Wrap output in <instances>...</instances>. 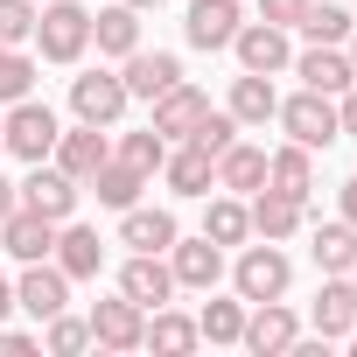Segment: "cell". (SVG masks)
I'll use <instances>...</instances> for the list:
<instances>
[{
	"instance_id": "e0dca14e",
	"label": "cell",
	"mask_w": 357,
	"mask_h": 357,
	"mask_svg": "<svg viewBox=\"0 0 357 357\" xmlns=\"http://www.w3.org/2000/svg\"><path fill=\"white\" fill-rule=\"evenodd\" d=\"M50 259L70 273V287H77V280H98V266H105V238H98L91 225L63 218V225H56V245H50Z\"/></svg>"
},
{
	"instance_id": "ab89813d",
	"label": "cell",
	"mask_w": 357,
	"mask_h": 357,
	"mask_svg": "<svg viewBox=\"0 0 357 357\" xmlns=\"http://www.w3.org/2000/svg\"><path fill=\"white\" fill-rule=\"evenodd\" d=\"M43 350V329L29 336V329H8V322H0V357H36Z\"/></svg>"
},
{
	"instance_id": "7c38bea8",
	"label": "cell",
	"mask_w": 357,
	"mask_h": 357,
	"mask_svg": "<svg viewBox=\"0 0 357 357\" xmlns=\"http://www.w3.org/2000/svg\"><path fill=\"white\" fill-rule=\"evenodd\" d=\"M91 343L98 350H140V336H147V308L140 301H126V294H112V301H91Z\"/></svg>"
},
{
	"instance_id": "7bdbcfd3",
	"label": "cell",
	"mask_w": 357,
	"mask_h": 357,
	"mask_svg": "<svg viewBox=\"0 0 357 357\" xmlns=\"http://www.w3.org/2000/svg\"><path fill=\"white\" fill-rule=\"evenodd\" d=\"M15 204H22V190H15V183H8V175H0V218H8V211H15Z\"/></svg>"
},
{
	"instance_id": "f35d334b",
	"label": "cell",
	"mask_w": 357,
	"mask_h": 357,
	"mask_svg": "<svg viewBox=\"0 0 357 357\" xmlns=\"http://www.w3.org/2000/svg\"><path fill=\"white\" fill-rule=\"evenodd\" d=\"M301 15H308V0H259V22H273V29H287V36H294Z\"/></svg>"
},
{
	"instance_id": "4316f807",
	"label": "cell",
	"mask_w": 357,
	"mask_h": 357,
	"mask_svg": "<svg viewBox=\"0 0 357 357\" xmlns=\"http://www.w3.org/2000/svg\"><path fill=\"white\" fill-rule=\"evenodd\" d=\"M225 112H231L238 126H266V119L280 112V91H273V77H259V70H238V77H231V98H225Z\"/></svg>"
},
{
	"instance_id": "52a82bcc",
	"label": "cell",
	"mask_w": 357,
	"mask_h": 357,
	"mask_svg": "<svg viewBox=\"0 0 357 357\" xmlns=\"http://www.w3.org/2000/svg\"><path fill=\"white\" fill-rule=\"evenodd\" d=\"M15 190H22V204H29V211H43L50 225L77 218V197H84V183H70L56 161H29V183H15Z\"/></svg>"
},
{
	"instance_id": "f1b7e54d",
	"label": "cell",
	"mask_w": 357,
	"mask_h": 357,
	"mask_svg": "<svg viewBox=\"0 0 357 357\" xmlns=\"http://www.w3.org/2000/svg\"><path fill=\"white\" fill-rule=\"evenodd\" d=\"M266 183V147H252V140H231L225 154H218V190H231V197H252Z\"/></svg>"
},
{
	"instance_id": "277c9868",
	"label": "cell",
	"mask_w": 357,
	"mask_h": 357,
	"mask_svg": "<svg viewBox=\"0 0 357 357\" xmlns=\"http://www.w3.org/2000/svg\"><path fill=\"white\" fill-rule=\"evenodd\" d=\"M0 133H8V154L15 161H50V147H56V133H63V119L29 91V98H15L8 105V119H0Z\"/></svg>"
},
{
	"instance_id": "2e32d148",
	"label": "cell",
	"mask_w": 357,
	"mask_h": 357,
	"mask_svg": "<svg viewBox=\"0 0 357 357\" xmlns=\"http://www.w3.org/2000/svg\"><path fill=\"white\" fill-rule=\"evenodd\" d=\"M287 70H294L308 91H329V98L357 84V70H350V50H343V43H308V50H301Z\"/></svg>"
},
{
	"instance_id": "5b68a950",
	"label": "cell",
	"mask_w": 357,
	"mask_h": 357,
	"mask_svg": "<svg viewBox=\"0 0 357 357\" xmlns=\"http://www.w3.org/2000/svg\"><path fill=\"white\" fill-rule=\"evenodd\" d=\"M126 105H133V98H126V77H119V70H84V77H70V119L112 133Z\"/></svg>"
},
{
	"instance_id": "836d02e7",
	"label": "cell",
	"mask_w": 357,
	"mask_h": 357,
	"mask_svg": "<svg viewBox=\"0 0 357 357\" xmlns=\"http://www.w3.org/2000/svg\"><path fill=\"white\" fill-rule=\"evenodd\" d=\"M43 350H50V357H77V350H91V322L70 315V308H56V315L43 322Z\"/></svg>"
},
{
	"instance_id": "8fae6325",
	"label": "cell",
	"mask_w": 357,
	"mask_h": 357,
	"mask_svg": "<svg viewBox=\"0 0 357 357\" xmlns=\"http://www.w3.org/2000/svg\"><path fill=\"white\" fill-rule=\"evenodd\" d=\"M50 161L70 175V183H91V175L112 161V140H105V126H84V119H77V126H63V133H56Z\"/></svg>"
},
{
	"instance_id": "7a4b0ae2",
	"label": "cell",
	"mask_w": 357,
	"mask_h": 357,
	"mask_svg": "<svg viewBox=\"0 0 357 357\" xmlns=\"http://www.w3.org/2000/svg\"><path fill=\"white\" fill-rule=\"evenodd\" d=\"M287 287H294V259H287L273 238L238 245V259H231V294H238V301H280Z\"/></svg>"
},
{
	"instance_id": "cb8c5ba5",
	"label": "cell",
	"mask_w": 357,
	"mask_h": 357,
	"mask_svg": "<svg viewBox=\"0 0 357 357\" xmlns=\"http://www.w3.org/2000/svg\"><path fill=\"white\" fill-rule=\"evenodd\" d=\"M308 259H315V273H350V259H357V225H350V218H315V225H308Z\"/></svg>"
},
{
	"instance_id": "74e56055",
	"label": "cell",
	"mask_w": 357,
	"mask_h": 357,
	"mask_svg": "<svg viewBox=\"0 0 357 357\" xmlns=\"http://www.w3.org/2000/svg\"><path fill=\"white\" fill-rule=\"evenodd\" d=\"M238 133H245V126H238L231 112H218V105H211V112H204V126H197L190 140H197V147H211V154H225V147H231Z\"/></svg>"
},
{
	"instance_id": "9c48e42d",
	"label": "cell",
	"mask_w": 357,
	"mask_h": 357,
	"mask_svg": "<svg viewBox=\"0 0 357 357\" xmlns=\"http://www.w3.org/2000/svg\"><path fill=\"white\" fill-rule=\"evenodd\" d=\"M245 218H252V238L287 245V238L308 225V204H301V197H287V190H273V183H259V190L245 197Z\"/></svg>"
},
{
	"instance_id": "7402d4cb",
	"label": "cell",
	"mask_w": 357,
	"mask_h": 357,
	"mask_svg": "<svg viewBox=\"0 0 357 357\" xmlns=\"http://www.w3.org/2000/svg\"><path fill=\"white\" fill-rule=\"evenodd\" d=\"M175 238H183V225H175V211H147V204H126L119 211V245L126 252H168Z\"/></svg>"
},
{
	"instance_id": "d6a6232c",
	"label": "cell",
	"mask_w": 357,
	"mask_h": 357,
	"mask_svg": "<svg viewBox=\"0 0 357 357\" xmlns=\"http://www.w3.org/2000/svg\"><path fill=\"white\" fill-rule=\"evenodd\" d=\"M197 329H204V343H238V336H245V301H238V294H231V301L211 294V301L197 308Z\"/></svg>"
},
{
	"instance_id": "f907efd6",
	"label": "cell",
	"mask_w": 357,
	"mask_h": 357,
	"mask_svg": "<svg viewBox=\"0 0 357 357\" xmlns=\"http://www.w3.org/2000/svg\"><path fill=\"white\" fill-rule=\"evenodd\" d=\"M0 50H8V43H0Z\"/></svg>"
},
{
	"instance_id": "1f68e13d",
	"label": "cell",
	"mask_w": 357,
	"mask_h": 357,
	"mask_svg": "<svg viewBox=\"0 0 357 357\" xmlns=\"http://www.w3.org/2000/svg\"><path fill=\"white\" fill-rule=\"evenodd\" d=\"M350 29H357V15L336 8V0H308V15L294 22V36H308V43H350Z\"/></svg>"
},
{
	"instance_id": "d4e9b609",
	"label": "cell",
	"mask_w": 357,
	"mask_h": 357,
	"mask_svg": "<svg viewBox=\"0 0 357 357\" xmlns=\"http://www.w3.org/2000/svg\"><path fill=\"white\" fill-rule=\"evenodd\" d=\"M204 343V329H197V315H183V308H147V336H140V350H161V357H190Z\"/></svg>"
},
{
	"instance_id": "d6986e66",
	"label": "cell",
	"mask_w": 357,
	"mask_h": 357,
	"mask_svg": "<svg viewBox=\"0 0 357 357\" xmlns=\"http://www.w3.org/2000/svg\"><path fill=\"white\" fill-rule=\"evenodd\" d=\"M204 112H211V91H197V84L183 77V84H168V91L154 98V133H161V140H190V133L204 126Z\"/></svg>"
},
{
	"instance_id": "f6af8a7d",
	"label": "cell",
	"mask_w": 357,
	"mask_h": 357,
	"mask_svg": "<svg viewBox=\"0 0 357 357\" xmlns=\"http://www.w3.org/2000/svg\"><path fill=\"white\" fill-rule=\"evenodd\" d=\"M126 8H140V15H154V8H161V0H126Z\"/></svg>"
},
{
	"instance_id": "484cf974",
	"label": "cell",
	"mask_w": 357,
	"mask_h": 357,
	"mask_svg": "<svg viewBox=\"0 0 357 357\" xmlns=\"http://www.w3.org/2000/svg\"><path fill=\"white\" fill-rule=\"evenodd\" d=\"M91 43H98V56H133L140 50V8H126V0H112V8H98L91 15Z\"/></svg>"
},
{
	"instance_id": "8d00e7d4",
	"label": "cell",
	"mask_w": 357,
	"mask_h": 357,
	"mask_svg": "<svg viewBox=\"0 0 357 357\" xmlns=\"http://www.w3.org/2000/svg\"><path fill=\"white\" fill-rule=\"evenodd\" d=\"M36 8H43V0H0V43H8V50H22L36 36Z\"/></svg>"
},
{
	"instance_id": "e575fe53",
	"label": "cell",
	"mask_w": 357,
	"mask_h": 357,
	"mask_svg": "<svg viewBox=\"0 0 357 357\" xmlns=\"http://www.w3.org/2000/svg\"><path fill=\"white\" fill-rule=\"evenodd\" d=\"M36 77H43V56H29V50H0V105L29 98Z\"/></svg>"
},
{
	"instance_id": "681fc988",
	"label": "cell",
	"mask_w": 357,
	"mask_h": 357,
	"mask_svg": "<svg viewBox=\"0 0 357 357\" xmlns=\"http://www.w3.org/2000/svg\"><path fill=\"white\" fill-rule=\"evenodd\" d=\"M350 287H357V259H350Z\"/></svg>"
},
{
	"instance_id": "ee69618b",
	"label": "cell",
	"mask_w": 357,
	"mask_h": 357,
	"mask_svg": "<svg viewBox=\"0 0 357 357\" xmlns=\"http://www.w3.org/2000/svg\"><path fill=\"white\" fill-rule=\"evenodd\" d=\"M15 315V280H0V322Z\"/></svg>"
},
{
	"instance_id": "30bf717a",
	"label": "cell",
	"mask_w": 357,
	"mask_h": 357,
	"mask_svg": "<svg viewBox=\"0 0 357 357\" xmlns=\"http://www.w3.org/2000/svg\"><path fill=\"white\" fill-rule=\"evenodd\" d=\"M15 308L36 315V322H50L56 308H70V273H63L56 259H29L22 280H15Z\"/></svg>"
},
{
	"instance_id": "d590c367",
	"label": "cell",
	"mask_w": 357,
	"mask_h": 357,
	"mask_svg": "<svg viewBox=\"0 0 357 357\" xmlns=\"http://www.w3.org/2000/svg\"><path fill=\"white\" fill-rule=\"evenodd\" d=\"M112 154H119V161H133L140 175H161V161H168V140H161L154 126H140V133H119V140H112Z\"/></svg>"
},
{
	"instance_id": "c3c4849f",
	"label": "cell",
	"mask_w": 357,
	"mask_h": 357,
	"mask_svg": "<svg viewBox=\"0 0 357 357\" xmlns=\"http://www.w3.org/2000/svg\"><path fill=\"white\" fill-rule=\"evenodd\" d=\"M0 161H8V133H0Z\"/></svg>"
},
{
	"instance_id": "6da1fadb",
	"label": "cell",
	"mask_w": 357,
	"mask_h": 357,
	"mask_svg": "<svg viewBox=\"0 0 357 357\" xmlns=\"http://www.w3.org/2000/svg\"><path fill=\"white\" fill-rule=\"evenodd\" d=\"M29 43H36L43 63H77L91 50V8H77V0H43Z\"/></svg>"
},
{
	"instance_id": "ba28073f",
	"label": "cell",
	"mask_w": 357,
	"mask_h": 357,
	"mask_svg": "<svg viewBox=\"0 0 357 357\" xmlns=\"http://www.w3.org/2000/svg\"><path fill=\"white\" fill-rule=\"evenodd\" d=\"M231 56H238V70L280 77V70L294 63V43H287V29H273V22H238V36H231Z\"/></svg>"
},
{
	"instance_id": "b9f144b4",
	"label": "cell",
	"mask_w": 357,
	"mask_h": 357,
	"mask_svg": "<svg viewBox=\"0 0 357 357\" xmlns=\"http://www.w3.org/2000/svg\"><path fill=\"white\" fill-rule=\"evenodd\" d=\"M336 204H343V218H350V225H357V175H350V183H343V190H336Z\"/></svg>"
},
{
	"instance_id": "8992f818",
	"label": "cell",
	"mask_w": 357,
	"mask_h": 357,
	"mask_svg": "<svg viewBox=\"0 0 357 357\" xmlns=\"http://www.w3.org/2000/svg\"><path fill=\"white\" fill-rule=\"evenodd\" d=\"M252 357H287L294 343H301V315L287 308V294L280 301H245V336H238Z\"/></svg>"
},
{
	"instance_id": "603a6c76",
	"label": "cell",
	"mask_w": 357,
	"mask_h": 357,
	"mask_svg": "<svg viewBox=\"0 0 357 357\" xmlns=\"http://www.w3.org/2000/svg\"><path fill=\"white\" fill-rule=\"evenodd\" d=\"M308 322H315V336H322V343L350 336V322H357V287H350V273H322V287H315V308H308Z\"/></svg>"
},
{
	"instance_id": "ffe728a7",
	"label": "cell",
	"mask_w": 357,
	"mask_h": 357,
	"mask_svg": "<svg viewBox=\"0 0 357 357\" xmlns=\"http://www.w3.org/2000/svg\"><path fill=\"white\" fill-rule=\"evenodd\" d=\"M238 22H245V8H238V0H190L183 36H190V50H231Z\"/></svg>"
},
{
	"instance_id": "7dc6e473",
	"label": "cell",
	"mask_w": 357,
	"mask_h": 357,
	"mask_svg": "<svg viewBox=\"0 0 357 357\" xmlns=\"http://www.w3.org/2000/svg\"><path fill=\"white\" fill-rule=\"evenodd\" d=\"M343 343H350V350H357V322H350V336H343Z\"/></svg>"
},
{
	"instance_id": "3957f363",
	"label": "cell",
	"mask_w": 357,
	"mask_h": 357,
	"mask_svg": "<svg viewBox=\"0 0 357 357\" xmlns=\"http://www.w3.org/2000/svg\"><path fill=\"white\" fill-rule=\"evenodd\" d=\"M273 119H280V133H287V140H301L308 154L336 147V133H343V126H336V98H329V91H308V84H301L294 98H280V112H273Z\"/></svg>"
},
{
	"instance_id": "44dd1931",
	"label": "cell",
	"mask_w": 357,
	"mask_h": 357,
	"mask_svg": "<svg viewBox=\"0 0 357 357\" xmlns=\"http://www.w3.org/2000/svg\"><path fill=\"white\" fill-rule=\"evenodd\" d=\"M50 245H56V225L43 218V211H29V204H15L8 218H0V252L8 259H50Z\"/></svg>"
},
{
	"instance_id": "5bb4252c",
	"label": "cell",
	"mask_w": 357,
	"mask_h": 357,
	"mask_svg": "<svg viewBox=\"0 0 357 357\" xmlns=\"http://www.w3.org/2000/svg\"><path fill=\"white\" fill-rule=\"evenodd\" d=\"M168 273H175V287L211 294V287L225 280V245H211L204 231H197V238H175V245H168Z\"/></svg>"
},
{
	"instance_id": "60d3db41",
	"label": "cell",
	"mask_w": 357,
	"mask_h": 357,
	"mask_svg": "<svg viewBox=\"0 0 357 357\" xmlns=\"http://www.w3.org/2000/svg\"><path fill=\"white\" fill-rule=\"evenodd\" d=\"M336 126H343V133H357V84H350V91H336Z\"/></svg>"
},
{
	"instance_id": "9a60e30c",
	"label": "cell",
	"mask_w": 357,
	"mask_h": 357,
	"mask_svg": "<svg viewBox=\"0 0 357 357\" xmlns=\"http://www.w3.org/2000/svg\"><path fill=\"white\" fill-rule=\"evenodd\" d=\"M119 77H126V98H161L168 84H183V56L175 50H133V56H119Z\"/></svg>"
},
{
	"instance_id": "bcb514c9",
	"label": "cell",
	"mask_w": 357,
	"mask_h": 357,
	"mask_svg": "<svg viewBox=\"0 0 357 357\" xmlns=\"http://www.w3.org/2000/svg\"><path fill=\"white\" fill-rule=\"evenodd\" d=\"M343 50H350V70H357V29H350V43H343Z\"/></svg>"
},
{
	"instance_id": "ac0fdd59",
	"label": "cell",
	"mask_w": 357,
	"mask_h": 357,
	"mask_svg": "<svg viewBox=\"0 0 357 357\" xmlns=\"http://www.w3.org/2000/svg\"><path fill=\"white\" fill-rule=\"evenodd\" d=\"M119 294H126V301H140V308H161V301H175L168 252H126V266H119Z\"/></svg>"
},
{
	"instance_id": "4dcf8cb0",
	"label": "cell",
	"mask_w": 357,
	"mask_h": 357,
	"mask_svg": "<svg viewBox=\"0 0 357 357\" xmlns=\"http://www.w3.org/2000/svg\"><path fill=\"white\" fill-rule=\"evenodd\" d=\"M84 190H91V197H98L105 211H126V204H140V190H147V175H140L133 161H119V154H112V161H105V168L91 175Z\"/></svg>"
},
{
	"instance_id": "4fadbf2b",
	"label": "cell",
	"mask_w": 357,
	"mask_h": 357,
	"mask_svg": "<svg viewBox=\"0 0 357 357\" xmlns=\"http://www.w3.org/2000/svg\"><path fill=\"white\" fill-rule=\"evenodd\" d=\"M161 183H168L175 197H211V190H218V154H211V147H197V140H168Z\"/></svg>"
},
{
	"instance_id": "83f0119b",
	"label": "cell",
	"mask_w": 357,
	"mask_h": 357,
	"mask_svg": "<svg viewBox=\"0 0 357 357\" xmlns=\"http://www.w3.org/2000/svg\"><path fill=\"white\" fill-rule=\"evenodd\" d=\"M204 238H211V245H225V252H238V245L252 238L245 197H231V190H211V204H204Z\"/></svg>"
},
{
	"instance_id": "f546056e",
	"label": "cell",
	"mask_w": 357,
	"mask_h": 357,
	"mask_svg": "<svg viewBox=\"0 0 357 357\" xmlns=\"http://www.w3.org/2000/svg\"><path fill=\"white\" fill-rule=\"evenodd\" d=\"M266 183L308 204V197H315V154H308L301 140H287V147H273V154H266Z\"/></svg>"
}]
</instances>
